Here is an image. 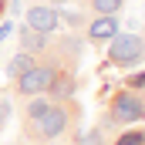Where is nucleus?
I'll list each match as a JSON object with an SVG mask.
<instances>
[{
    "label": "nucleus",
    "instance_id": "nucleus-1",
    "mask_svg": "<svg viewBox=\"0 0 145 145\" xmlns=\"http://www.w3.org/2000/svg\"><path fill=\"white\" fill-rule=\"evenodd\" d=\"M78 121H81V105L78 101H54L40 118L24 121L20 135L31 145H54L61 138H68L71 132H78Z\"/></svg>",
    "mask_w": 145,
    "mask_h": 145
},
{
    "label": "nucleus",
    "instance_id": "nucleus-2",
    "mask_svg": "<svg viewBox=\"0 0 145 145\" xmlns=\"http://www.w3.org/2000/svg\"><path fill=\"white\" fill-rule=\"evenodd\" d=\"M145 121V91L135 88H118L105 111V128H128Z\"/></svg>",
    "mask_w": 145,
    "mask_h": 145
},
{
    "label": "nucleus",
    "instance_id": "nucleus-3",
    "mask_svg": "<svg viewBox=\"0 0 145 145\" xmlns=\"http://www.w3.org/2000/svg\"><path fill=\"white\" fill-rule=\"evenodd\" d=\"M61 71H64V64L47 51V54H40V57H37V64H34L27 74H20V78L14 81V95H17L20 101H24V98H31V95H44V91L54 84V78H57ZM68 71H71V68H68Z\"/></svg>",
    "mask_w": 145,
    "mask_h": 145
},
{
    "label": "nucleus",
    "instance_id": "nucleus-4",
    "mask_svg": "<svg viewBox=\"0 0 145 145\" xmlns=\"http://www.w3.org/2000/svg\"><path fill=\"white\" fill-rule=\"evenodd\" d=\"M145 61V37L132 31H118L108 40V64L115 68H138Z\"/></svg>",
    "mask_w": 145,
    "mask_h": 145
},
{
    "label": "nucleus",
    "instance_id": "nucleus-5",
    "mask_svg": "<svg viewBox=\"0 0 145 145\" xmlns=\"http://www.w3.org/2000/svg\"><path fill=\"white\" fill-rule=\"evenodd\" d=\"M61 24V7L54 3H31L27 7V27L40 31V34H54Z\"/></svg>",
    "mask_w": 145,
    "mask_h": 145
},
{
    "label": "nucleus",
    "instance_id": "nucleus-6",
    "mask_svg": "<svg viewBox=\"0 0 145 145\" xmlns=\"http://www.w3.org/2000/svg\"><path fill=\"white\" fill-rule=\"evenodd\" d=\"M118 31H121V27H118V14L88 17V24H84V40H88V44H108Z\"/></svg>",
    "mask_w": 145,
    "mask_h": 145
},
{
    "label": "nucleus",
    "instance_id": "nucleus-7",
    "mask_svg": "<svg viewBox=\"0 0 145 145\" xmlns=\"http://www.w3.org/2000/svg\"><path fill=\"white\" fill-rule=\"evenodd\" d=\"M74 91H78V74L64 68V71L54 78V84H51L44 95H47L51 101H74Z\"/></svg>",
    "mask_w": 145,
    "mask_h": 145
},
{
    "label": "nucleus",
    "instance_id": "nucleus-8",
    "mask_svg": "<svg viewBox=\"0 0 145 145\" xmlns=\"http://www.w3.org/2000/svg\"><path fill=\"white\" fill-rule=\"evenodd\" d=\"M20 34V51H27V54H47L51 51V44H54V34H40V31H31L27 24L17 31Z\"/></svg>",
    "mask_w": 145,
    "mask_h": 145
},
{
    "label": "nucleus",
    "instance_id": "nucleus-9",
    "mask_svg": "<svg viewBox=\"0 0 145 145\" xmlns=\"http://www.w3.org/2000/svg\"><path fill=\"white\" fill-rule=\"evenodd\" d=\"M84 7V14L91 17H101V14H121L125 10V0H78Z\"/></svg>",
    "mask_w": 145,
    "mask_h": 145
},
{
    "label": "nucleus",
    "instance_id": "nucleus-10",
    "mask_svg": "<svg viewBox=\"0 0 145 145\" xmlns=\"http://www.w3.org/2000/svg\"><path fill=\"white\" fill-rule=\"evenodd\" d=\"M37 64V54H27V51H17L14 57H10V64H7V78L10 81H17L20 74H27L31 68Z\"/></svg>",
    "mask_w": 145,
    "mask_h": 145
},
{
    "label": "nucleus",
    "instance_id": "nucleus-11",
    "mask_svg": "<svg viewBox=\"0 0 145 145\" xmlns=\"http://www.w3.org/2000/svg\"><path fill=\"white\" fill-rule=\"evenodd\" d=\"M54 101L47 98V95H31V98H24V121H31V118H40L44 111L51 108Z\"/></svg>",
    "mask_w": 145,
    "mask_h": 145
},
{
    "label": "nucleus",
    "instance_id": "nucleus-12",
    "mask_svg": "<svg viewBox=\"0 0 145 145\" xmlns=\"http://www.w3.org/2000/svg\"><path fill=\"white\" fill-rule=\"evenodd\" d=\"M111 145H145V125H128Z\"/></svg>",
    "mask_w": 145,
    "mask_h": 145
},
{
    "label": "nucleus",
    "instance_id": "nucleus-13",
    "mask_svg": "<svg viewBox=\"0 0 145 145\" xmlns=\"http://www.w3.org/2000/svg\"><path fill=\"white\" fill-rule=\"evenodd\" d=\"M61 20L68 24V27H74V31H84V24H88V14L84 10H61Z\"/></svg>",
    "mask_w": 145,
    "mask_h": 145
},
{
    "label": "nucleus",
    "instance_id": "nucleus-14",
    "mask_svg": "<svg viewBox=\"0 0 145 145\" xmlns=\"http://www.w3.org/2000/svg\"><path fill=\"white\" fill-rule=\"evenodd\" d=\"M125 88H135V91H145V71H132L125 78Z\"/></svg>",
    "mask_w": 145,
    "mask_h": 145
},
{
    "label": "nucleus",
    "instance_id": "nucleus-15",
    "mask_svg": "<svg viewBox=\"0 0 145 145\" xmlns=\"http://www.w3.org/2000/svg\"><path fill=\"white\" fill-rule=\"evenodd\" d=\"M7 3H10V0H0V20H3V14H7Z\"/></svg>",
    "mask_w": 145,
    "mask_h": 145
},
{
    "label": "nucleus",
    "instance_id": "nucleus-16",
    "mask_svg": "<svg viewBox=\"0 0 145 145\" xmlns=\"http://www.w3.org/2000/svg\"><path fill=\"white\" fill-rule=\"evenodd\" d=\"M47 3H54V7H61V3H68V0H47Z\"/></svg>",
    "mask_w": 145,
    "mask_h": 145
},
{
    "label": "nucleus",
    "instance_id": "nucleus-17",
    "mask_svg": "<svg viewBox=\"0 0 145 145\" xmlns=\"http://www.w3.org/2000/svg\"><path fill=\"white\" fill-rule=\"evenodd\" d=\"M142 37H145V24H142Z\"/></svg>",
    "mask_w": 145,
    "mask_h": 145
},
{
    "label": "nucleus",
    "instance_id": "nucleus-18",
    "mask_svg": "<svg viewBox=\"0 0 145 145\" xmlns=\"http://www.w3.org/2000/svg\"><path fill=\"white\" fill-rule=\"evenodd\" d=\"M84 145H95V142H84Z\"/></svg>",
    "mask_w": 145,
    "mask_h": 145
},
{
    "label": "nucleus",
    "instance_id": "nucleus-19",
    "mask_svg": "<svg viewBox=\"0 0 145 145\" xmlns=\"http://www.w3.org/2000/svg\"><path fill=\"white\" fill-rule=\"evenodd\" d=\"M0 118H3V115H0Z\"/></svg>",
    "mask_w": 145,
    "mask_h": 145
}]
</instances>
